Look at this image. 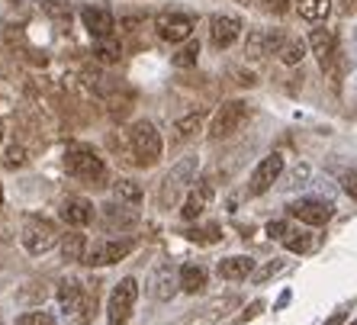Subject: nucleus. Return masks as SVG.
<instances>
[{
  "instance_id": "34",
  "label": "nucleus",
  "mask_w": 357,
  "mask_h": 325,
  "mask_svg": "<svg viewBox=\"0 0 357 325\" xmlns=\"http://www.w3.org/2000/svg\"><path fill=\"white\" fill-rule=\"evenodd\" d=\"M290 232H293V229L287 222H280V219H277V222H267V235H271V239H277V242H283Z\"/></svg>"
},
{
  "instance_id": "38",
  "label": "nucleus",
  "mask_w": 357,
  "mask_h": 325,
  "mask_svg": "<svg viewBox=\"0 0 357 325\" xmlns=\"http://www.w3.org/2000/svg\"><path fill=\"white\" fill-rule=\"evenodd\" d=\"M0 209H3V183H0Z\"/></svg>"
},
{
  "instance_id": "10",
  "label": "nucleus",
  "mask_w": 357,
  "mask_h": 325,
  "mask_svg": "<svg viewBox=\"0 0 357 325\" xmlns=\"http://www.w3.org/2000/svg\"><path fill=\"white\" fill-rule=\"evenodd\" d=\"M155 29H158V36L165 42L177 45V42H187V39H190L193 17H187V13H161V17L155 20Z\"/></svg>"
},
{
  "instance_id": "14",
  "label": "nucleus",
  "mask_w": 357,
  "mask_h": 325,
  "mask_svg": "<svg viewBox=\"0 0 357 325\" xmlns=\"http://www.w3.org/2000/svg\"><path fill=\"white\" fill-rule=\"evenodd\" d=\"M149 290H151V296L155 300H171L177 290H181V271H174L171 264H161L155 274H151V280H149Z\"/></svg>"
},
{
  "instance_id": "39",
  "label": "nucleus",
  "mask_w": 357,
  "mask_h": 325,
  "mask_svg": "<svg viewBox=\"0 0 357 325\" xmlns=\"http://www.w3.org/2000/svg\"><path fill=\"white\" fill-rule=\"evenodd\" d=\"M0 142H3V126H0Z\"/></svg>"
},
{
  "instance_id": "13",
  "label": "nucleus",
  "mask_w": 357,
  "mask_h": 325,
  "mask_svg": "<svg viewBox=\"0 0 357 325\" xmlns=\"http://www.w3.org/2000/svg\"><path fill=\"white\" fill-rule=\"evenodd\" d=\"M81 23L87 26V33L93 39H113V29H116V20L113 13L103 7H84L81 10Z\"/></svg>"
},
{
  "instance_id": "33",
  "label": "nucleus",
  "mask_w": 357,
  "mask_h": 325,
  "mask_svg": "<svg viewBox=\"0 0 357 325\" xmlns=\"http://www.w3.org/2000/svg\"><path fill=\"white\" fill-rule=\"evenodd\" d=\"M280 271H283V261H271V264H264L258 274H255V284H267V280L274 274H280Z\"/></svg>"
},
{
  "instance_id": "5",
  "label": "nucleus",
  "mask_w": 357,
  "mask_h": 325,
  "mask_svg": "<svg viewBox=\"0 0 357 325\" xmlns=\"http://www.w3.org/2000/svg\"><path fill=\"white\" fill-rule=\"evenodd\" d=\"M129 142H132V151H135V158H139V165H155V161L161 158V135L149 119H142V123H135L132 129H129Z\"/></svg>"
},
{
  "instance_id": "16",
  "label": "nucleus",
  "mask_w": 357,
  "mask_h": 325,
  "mask_svg": "<svg viewBox=\"0 0 357 325\" xmlns=\"http://www.w3.org/2000/svg\"><path fill=\"white\" fill-rule=\"evenodd\" d=\"M309 49H312V55L319 59V65H322L325 71H332V65H335V36L328 33V29H312V33H309Z\"/></svg>"
},
{
  "instance_id": "36",
  "label": "nucleus",
  "mask_w": 357,
  "mask_h": 325,
  "mask_svg": "<svg viewBox=\"0 0 357 325\" xmlns=\"http://www.w3.org/2000/svg\"><path fill=\"white\" fill-rule=\"evenodd\" d=\"M258 309H264V303H251V309L245 312V319H251V316H258Z\"/></svg>"
},
{
  "instance_id": "6",
  "label": "nucleus",
  "mask_w": 357,
  "mask_h": 325,
  "mask_svg": "<svg viewBox=\"0 0 357 325\" xmlns=\"http://www.w3.org/2000/svg\"><path fill=\"white\" fill-rule=\"evenodd\" d=\"M245 119H248V103H241V100L222 103L216 109L213 123H209V139H225V135L238 133L241 126H245Z\"/></svg>"
},
{
  "instance_id": "11",
  "label": "nucleus",
  "mask_w": 357,
  "mask_h": 325,
  "mask_svg": "<svg viewBox=\"0 0 357 325\" xmlns=\"http://www.w3.org/2000/svg\"><path fill=\"white\" fill-rule=\"evenodd\" d=\"M280 174H283V155H267V158L261 161L258 167H255L248 190L255 193V197H261V193H267L271 187H274V181H277Z\"/></svg>"
},
{
  "instance_id": "30",
  "label": "nucleus",
  "mask_w": 357,
  "mask_h": 325,
  "mask_svg": "<svg viewBox=\"0 0 357 325\" xmlns=\"http://www.w3.org/2000/svg\"><path fill=\"white\" fill-rule=\"evenodd\" d=\"M3 165H7L10 171H13V167H23L26 165V149H23V145H17V142L10 145L7 155H3Z\"/></svg>"
},
{
  "instance_id": "8",
  "label": "nucleus",
  "mask_w": 357,
  "mask_h": 325,
  "mask_svg": "<svg viewBox=\"0 0 357 325\" xmlns=\"http://www.w3.org/2000/svg\"><path fill=\"white\" fill-rule=\"evenodd\" d=\"M126 255H132V242L129 239H113V242H97L87 255H84V264L91 267H107L123 261Z\"/></svg>"
},
{
  "instance_id": "20",
  "label": "nucleus",
  "mask_w": 357,
  "mask_h": 325,
  "mask_svg": "<svg viewBox=\"0 0 357 325\" xmlns=\"http://www.w3.org/2000/svg\"><path fill=\"white\" fill-rule=\"evenodd\" d=\"M206 287V271L199 264H183L181 267V290L183 293H199Z\"/></svg>"
},
{
  "instance_id": "2",
  "label": "nucleus",
  "mask_w": 357,
  "mask_h": 325,
  "mask_svg": "<svg viewBox=\"0 0 357 325\" xmlns=\"http://www.w3.org/2000/svg\"><path fill=\"white\" fill-rule=\"evenodd\" d=\"M59 306H61V312L71 319H91V306H97V290L87 293L81 287V280L68 277L59 287Z\"/></svg>"
},
{
  "instance_id": "32",
  "label": "nucleus",
  "mask_w": 357,
  "mask_h": 325,
  "mask_svg": "<svg viewBox=\"0 0 357 325\" xmlns=\"http://www.w3.org/2000/svg\"><path fill=\"white\" fill-rule=\"evenodd\" d=\"M45 10H49L55 20H71V10H68V0H45Z\"/></svg>"
},
{
  "instance_id": "15",
  "label": "nucleus",
  "mask_w": 357,
  "mask_h": 325,
  "mask_svg": "<svg viewBox=\"0 0 357 325\" xmlns=\"http://www.w3.org/2000/svg\"><path fill=\"white\" fill-rule=\"evenodd\" d=\"M241 33V23L235 17H213V23H209V39H213V45L216 49H229L235 39H238Z\"/></svg>"
},
{
  "instance_id": "26",
  "label": "nucleus",
  "mask_w": 357,
  "mask_h": 325,
  "mask_svg": "<svg viewBox=\"0 0 357 325\" xmlns=\"http://www.w3.org/2000/svg\"><path fill=\"white\" fill-rule=\"evenodd\" d=\"M197 59H199V45L197 42H187V45L174 55V65L177 68H190V65H197Z\"/></svg>"
},
{
  "instance_id": "3",
  "label": "nucleus",
  "mask_w": 357,
  "mask_h": 325,
  "mask_svg": "<svg viewBox=\"0 0 357 325\" xmlns=\"http://www.w3.org/2000/svg\"><path fill=\"white\" fill-rule=\"evenodd\" d=\"M135 300H139V280L135 277H123L113 293H109V303H107V319L109 325H126L129 316L135 309Z\"/></svg>"
},
{
  "instance_id": "37",
  "label": "nucleus",
  "mask_w": 357,
  "mask_h": 325,
  "mask_svg": "<svg viewBox=\"0 0 357 325\" xmlns=\"http://www.w3.org/2000/svg\"><path fill=\"white\" fill-rule=\"evenodd\" d=\"M341 319H344V312H341V309H338V312H335V316L328 319V322H325V325H341Z\"/></svg>"
},
{
  "instance_id": "28",
  "label": "nucleus",
  "mask_w": 357,
  "mask_h": 325,
  "mask_svg": "<svg viewBox=\"0 0 357 325\" xmlns=\"http://www.w3.org/2000/svg\"><path fill=\"white\" fill-rule=\"evenodd\" d=\"M93 52H97V59H103V61H119V45L113 39H97Z\"/></svg>"
},
{
  "instance_id": "12",
  "label": "nucleus",
  "mask_w": 357,
  "mask_h": 325,
  "mask_svg": "<svg viewBox=\"0 0 357 325\" xmlns=\"http://www.w3.org/2000/svg\"><path fill=\"white\" fill-rule=\"evenodd\" d=\"M59 213L71 229H84V225L93 222V203L87 200V197H65Z\"/></svg>"
},
{
  "instance_id": "9",
  "label": "nucleus",
  "mask_w": 357,
  "mask_h": 325,
  "mask_svg": "<svg viewBox=\"0 0 357 325\" xmlns=\"http://www.w3.org/2000/svg\"><path fill=\"white\" fill-rule=\"evenodd\" d=\"M193 171H197V158H183L171 167V174H167L165 183H161V203H165V206H171V203L177 200V193L190 183Z\"/></svg>"
},
{
  "instance_id": "24",
  "label": "nucleus",
  "mask_w": 357,
  "mask_h": 325,
  "mask_svg": "<svg viewBox=\"0 0 357 325\" xmlns=\"http://www.w3.org/2000/svg\"><path fill=\"white\" fill-rule=\"evenodd\" d=\"M61 255H65V261H84V255H87L84 235L81 232H68L65 242H61Z\"/></svg>"
},
{
  "instance_id": "27",
  "label": "nucleus",
  "mask_w": 357,
  "mask_h": 325,
  "mask_svg": "<svg viewBox=\"0 0 357 325\" xmlns=\"http://www.w3.org/2000/svg\"><path fill=\"white\" fill-rule=\"evenodd\" d=\"M199 126H203V113H190V116L177 119V135H181V139H190Z\"/></svg>"
},
{
  "instance_id": "1",
  "label": "nucleus",
  "mask_w": 357,
  "mask_h": 325,
  "mask_svg": "<svg viewBox=\"0 0 357 325\" xmlns=\"http://www.w3.org/2000/svg\"><path fill=\"white\" fill-rule=\"evenodd\" d=\"M65 167H68V174H71V177L87 181V183L103 181V174H107L103 158H100L91 145H81V142H71L65 149Z\"/></svg>"
},
{
  "instance_id": "35",
  "label": "nucleus",
  "mask_w": 357,
  "mask_h": 325,
  "mask_svg": "<svg viewBox=\"0 0 357 325\" xmlns=\"http://www.w3.org/2000/svg\"><path fill=\"white\" fill-rule=\"evenodd\" d=\"M341 187H344V193H348V197H354V200H357V167H354V171H348V174H344V181H341Z\"/></svg>"
},
{
  "instance_id": "31",
  "label": "nucleus",
  "mask_w": 357,
  "mask_h": 325,
  "mask_svg": "<svg viewBox=\"0 0 357 325\" xmlns=\"http://www.w3.org/2000/svg\"><path fill=\"white\" fill-rule=\"evenodd\" d=\"M107 222L109 225H132L135 222V213H123V203H119V209L116 206H107Z\"/></svg>"
},
{
  "instance_id": "18",
  "label": "nucleus",
  "mask_w": 357,
  "mask_h": 325,
  "mask_svg": "<svg viewBox=\"0 0 357 325\" xmlns=\"http://www.w3.org/2000/svg\"><path fill=\"white\" fill-rule=\"evenodd\" d=\"M283 39H287L283 33H261L258 29V33L248 36V55L251 59H261V55H267V52H280Z\"/></svg>"
},
{
  "instance_id": "23",
  "label": "nucleus",
  "mask_w": 357,
  "mask_h": 325,
  "mask_svg": "<svg viewBox=\"0 0 357 325\" xmlns=\"http://www.w3.org/2000/svg\"><path fill=\"white\" fill-rule=\"evenodd\" d=\"M116 200L123 203V206H129V209H135L142 203V187L135 181H116Z\"/></svg>"
},
{
  "instance_id": "25",
  "label": "nucleus",
  "mask_w": 357,
  "mask_h": 325,
  "mask_svg": "<svg viewBox=\"0 0 357 325\" xmlns=\"http://www.w3.org/2000/svg\"><path fill=\"white\" fill-rule=\"evenodd\" d=\"M283 245H287V251H293V255H303V251L312 248V235L309 232H290L287 239H283Z\"/></svg>"
},
{
  "instance_id": "17",
  "label": "nucleus",
  "mask_w": 357,
  "mask_h": 325,
  "mask_svg": "<svg viewBox=\"0 0 357 325\" xmlns=\"http://www.w3.org/2000/svg\"><path fill=\"white\" fill-rule=\"evenodd\" d=\"M251 274H255V258H248V255H232V258L219 261V277L222 280H245Z\"/></svg>"
},
{
  "instance_id": "19",
  "label": "nucleus",
  "mask_w": 357,
  "mask_h": 325,
  "mask_svg": "<svg viewBox=\"0 0 357 325\" xmlns=\"http://www.w3.org/2000/svg\"><path fill=\"white\" fill-rule=\"evenodd\" d=\"M209 197H213V187H206V183H199V187H193L190 193H187V200H183L181 206V216L183 219H197L203 209H206Z\"/></svg>"
},
{
  "instance_id": "22",
  "label": "nucleus",
  "mask_w": 357,
  "mask_h": 325,
  "mask_svg": "<svg viewBox=\"0 0 357 325\" xmlns=\"http://www.w3.org/2000/svg\"><path fill=\"white\" fill-rule=\"evenodd\" d=\"M303 55H306V42L303 39H293V36H287L280 45V52H277V59L283 61V65H299L303 61Z\"/></svg>"
},
{
  "instance_id": "29",
  "label": "nucleus",
  "mask_w": 357,
  "mask_h": 325,
  "mask_svg": "<svg viewBox=\"0 0 357 325\" xmlns=\"http://www.w3.org/2000/svg\"><path fill=\"white\" fill-rule=\"evenodd\" d=\"M17 325H59V322H55V316H49V312L36 309V312H23V316L17 319Z\"/></svg>"
},
{
  "instance_id": "40",
  "label": "nucleus",
  "mask_w": 357,
  "mask_h": 325,
  "mask_svg": "<svg viewBox=\"0 0 357 325\" xmlns=\"http://www.w3.org/2000/svg\"><path fill=\"white\" fill-rule=\"evenodd\" d=\"M354 45H357V26H354Z\"/></svg>"
},
{
  "instance_id": "4",
  "label": "nucleus",
  "mask_w": 357,
  "mask_h": 325,
  "mask_svg": "<svg viewBox=\"0 0 357 325\" xmlns=\"http://www.w3.org/2000/svg\"><path fill=\"white\" fill-rule=\"evenodd\" d=\"M59 242V225L45 216H29L23 222V245L29 255H45Z\"/></svg>"
},
{
  "instance_id": "21",
  "label": "nucleus",
  "mask_w": 357,
  "mask_h": 325,
  "mask_svg": "<svg viewBox=\"0 0 357 325\" xmlns=\"http://www.w3.org/2000/svg\"><path fill=\"white\" fill-rule=\"evenodd\" d=\"M332 13V0H299V17L306 23H322Z\"/></svg>"
},
{
  "instance_id": "41",
  "label": "nucleus",
  "mask_w": 357,
  "mask_h": 325,
  "mask_svg": "<svg viewBox=\"0 0 357 325\" xmlns=\"http://www.w3.org/2000/svg\"><path fill=\"white\" fill-rule=\"evenodd\" d=\"M351 325H357V319H354V322H351Z\"/></svg>"
},
{
  "instance_id": "7",
  "label": "nucleus",
  "mask_w": 357,
  "mask_h": 325,
  "mask_svg": "<svg viewBox=\"0 0 357 325\" xmlns=\"http://www.w3.org/2000/svg\"><path fill=\"white\" fill-rule=\"evenodd\" d=\"M335 206L328 200H319V197H303V200H293L290 203V216H296L299 222L306 225H325L332 219Z\"/></svg>"
}]
</instances>
